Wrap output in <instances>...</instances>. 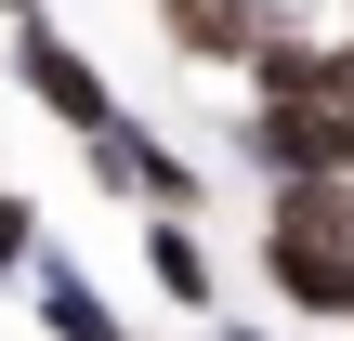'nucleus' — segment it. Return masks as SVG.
Listing matches in <instances>:
<instances>
[{"instance_id":"f257e3e1","label":"nucleus","mask_w":354,"mask_h":341,"mask_svg":"<svg viewBox=\"0 0 354 341\" xmlns=\"http://www.w3.org/2000/svg\"><path fill=\"white\" fill-rule=\"evenodd\" d=\"M13 79H26V105H39V118H66V131H92V118H118V92H105V66H92V53H66L53 26H26V39H13Z\"/></svg>"},{"instance_id":"f03ea898","label":"nucleus","mask_w":354,"mask_h":341,"mask_svg":"<svg viewBox=\"0 0 354 341\" xmlns=\"http://www.w3.org/2000/svg\"><path fill=\"white\" fill-rule=\"evenodd\" d=\"M250 145H263L289 184H302V171H354V105H328V92H315V105H263Z\"/></svg>"},{"instance_id":"7ed1b4c3","label":"nucleus","mask_w":354,"mask_h":341,"mask_svg":"<svg viewBox=\"0 0 354 341\" xmlns=\"http://www.w3.org/2000/svg\"><path fill=\"white\" fill-rule=\"evenodd\" d=\"M263 276H276L302 315H354V250H328V237H289V223H263Z\"/></svg>"},{"instance_id":"20e7f679","label":"nucleus","mask_w":354,"mask_h":341,"mask_svg":"<svg viewBox=\"0 0 354 341\" xmlns=\"http://www.w3.org/2000/svg\"><path fill=\"white\" fill-rule=\"evenodd\" d=\"M26 289H39V329H53V341H131L118 315H105V289H92L79 263H53V250L26 263Z\"/></svg>"},{"instance_id":"39448f33","label":"nucleus","mask_w":354,"mask_h":341,"mask_svg":"<svg viewBox=\"0 0 354 341\" xmlns=\"http://www.w3.org/2000/svg\"><path fill=\"white\" fill-rule=\"evenodd\" d=\"M158 26H171V53H210V66H250V39H263V0H171Z\"/></svg>"},{"instance_id":"423d86ee","label":"nucleus","mask_w":354,"mask_h":341,"mask_svg":"<svg viewBox=\"0 0 354 341\" xmlns=\"http://www.w3.org/2000/svg\"><path fill=\"white\" fill-rule=\"evenodd\" d=\"M145 276H158L184 315H210V250H197V223H184V210H145Z\"/></svg>"},{"instance_id":"0eeeda50","label":"nucleus","mask_w":354,"mask_h":341,"mask_svg":"<svg viewBox=\"0 0 354 341\" xmlns=\"http://www.w3.org/2000/svg\"><path fill=\"white\" fill-rule=\"evenodd\" d=\"M276 223H289V237L354 250V171H302V184H276Z\"/></svg>"},{"instance_id":"6e6552de","label":"nucleus","mask_w":354,"mask_h":341,"mask_svg":"<svg viewBox=\"0 0 354 341\" xmlns=\"http://www.w3.org/2000/svg\"><path fill=\"white\" fill-rule=\"evenodd\" d=\"M26 263H39V210L0 184V276H26Z\"/></svg>"},{"instance_id":"1a4fd4ad","label":"nucleus","mask_w":354,"mask_h":341,"mask_svg":"<svg viewBox=\"0 0 354 341\" xmlns=\"http://www.w3.org/2000/svg\"><path fill=\"white\" fill-rule=\"evenodd\" d=\"M0 13H13V26H39V0H0Z\"/></svg>"},{"instance_id":"9d476101","label":"nucleus","mask_w":354,"mask_h":341,"mask_svg":"<svg viewBox=\"0 0 354 341\" xmlns=\"http://www.w3.org/2000/svg\"><path fill=\"white\" fill-rule=\"evenodd\" d=\"M223 341H263V329H223Z\"/></svg>"}]
</instances>
